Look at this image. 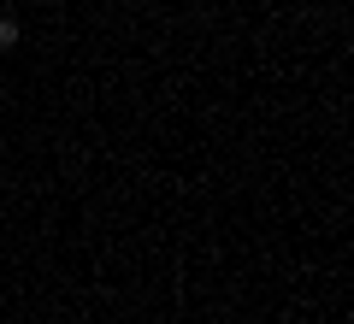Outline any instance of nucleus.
Returning a JSON list of instances; mask_svg holds the SVG:
<instances>
[{"label": "nucleus", "instance_id": "f257e3e1", "mask_svg": "<svg viewBox=\"0 0 354 324\" xmlns=\"http://www.w3.org/2000/svg\"><path fill=\"white\" fill-rule=\"evenodd\" d=\"M0 48H18V24L12 18H0Z\"/></svg>", "mask_w": 354, "mask_h": 324}]
</instances>
